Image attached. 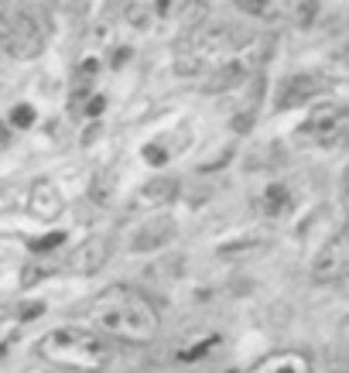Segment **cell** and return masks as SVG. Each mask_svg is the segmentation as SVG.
Here are the masks:
<instances>
[{
	"label": "cell",
	"instance_id": "1",
	"mask_svg": "<svg viewBox=\"0 0 349 373\" xmlns=\"http://www.w3.org/2000/svg\"><path fill=\"white\" fill-rule=\"evenodd\" d=\"M89 329L103 339H124V343H151L162 329V315L151 305L147 294L131 284H110L86 305Z\"/></svg>",
	"mask_w": 349,
	"mask_h": 373
},
{
	"label": "cell",
	"instance_id": "2",
	"mask_svg": "<svg viewBox=\"0 0 349 373\" xmlns=\"http://www.w3.org/2000/svg\"><path fill=\"white\" fill-rule=\"evenodd\" d=\"M38 356L45 363H52L58 370L69 373H93L103 370L113 356L110 339H103L100 332L93 329H82V325H62L52 329L48 336L38 339Z\"/></svg>",
	"mask_w": 349,
	"mask_h": 373
},
{
	"label": "cell",
	"instance_id": "3",
	"mask_svg": "<svg viewBox=\"0 0 349 373\" xmlns=\"http://www.w3.org/2000/svg\"><path fill=\"white\" fill-rule=\"evenodd\" d=\"M250 34L240 31L233 25H206V27H195L188 38H182L178 45V72L182 76H199V72H209V69H219L226 65L230 58H237L240 52H246L250 45Z\"/></svg>",
	"mask_w": 349,
	"mask_h": 373
},
{
	"label": "cell",
	"instance_id": "4",
	"mask_svg": "<svg viewBox=\"0 0 349 373\" xmlns=\"http://www.w3.org/2000/svg\"><path fill=\"white\" fill-rule=\"evenodd\" d=\"M0 45L14 58H38L45 52V21L31 7H0Z\"/></svg>",
	"mask_w": 349,
	"mask_h": 373
},
{
	"label": "cell",
	"instance_id": "5",
	"mask_svg": "<svg viewBox=\"0 0 349 373\" xmlns=\"http://www.w3.org/2000/svg\"><path fill=\"white\" fill-rule=\"evenodd\" d=\"M349 270V240L346 233H332L329 240L322 243V250L315 254L312 261V277L322 281V284H332V281H343Z\"/></svg>",
	"mask_w": 349,
	"mask_h": 373
},
{
	"label": "cell",
	"instance_id": "6",
	"mask_svg": "<svg viewBox=\"0 0 349 373\" xmlns=\"http://www.w3.org/2000/svg\"><path fill=\"white\" fill-rule=\"evenodd\" d=\"M346 124H349V117H346V107H343V103H322V107L305 120V131L312 133L319 144L332 148V144H343Z\"/></svg>",
	"mask_w": 349,
	"mask_h": 373
},
{
	"label": "cell",
	"instance_id": "7",
	"mask_svg": "<svg viewBox=\"0 0 349 373\" xmlns=\"http://www.w3.org/2000/svg\"><path fill=\"white\" fill-rule=\"evenodd\" d=\"M175 237H178V223H175L168 213H162V216H154L151 223H144V226L137 230L134 240H131V250H134V254L158 250V247H164V243H171Z\"/></svg>",
	"mask_w": 349,
	"mask_h": 373
},
{
	"label": "cell",
	"instance_id": "8",
	"mask_svg": "<svg viewBox=\"0 0 349 373\" xmlns=\"http://www.w3.org/2000/svg\"><path fill=\"white\" fill-rule=\"evenodd\" d=\"M107 257H110V240L107 237H86V240L69 254V270L72 274H96L100 267L107 264Z\"/></svg>",
	"mask_w": 349,
	"mask_h": 373
},
{
	"label": "cell",
	"instance_id": "9",
	"mask_svg": "<svg viewBox=\"0 0 349 373\" xmlns=\"http://www.w3.org/2000/svg\"><path fill=\"white\" fill-rule=\"evenodd\" d=\"M250 373H315V363L305 349H281L264 356Z\"/></svg>",
	"mask_w": 349,
	"mask_h": 373
},
{
	"label": "cell",
	"instance_id": "10",
	"mask_svg": "<svg viewBox=\"0 0 349 373\" xmlns=\"http://www.w3.org/2000/svg\"><path fill=\"white\" fill-rule=\"evenodd\" d=\"M322 93V79L312 76V72H298L291 79H284V86L277 89V110H288V107H298L305 100H315Z\"/></svg>",
	"mask_w": 349,
	"mask_h": 373
},
{
	"label": "cell",
	"instance_id": "11",
	"mask_svg": "<svg viewBox=\"0 0 349 373\" xmlns=\"http://www.w3.org/2000/svg\"><path fill=\"white\" fill-rule=\"evenodd\" d=\"M27 209H31L34 219H45V223L62 213V192L55 188V182L38 178V182L31 185V192H27Z\"/></svg>",
	"mask_w": 349,
	"mask_h": 373
},
{
	"label": "cell",
	"instance_id": "12",
	"mask_svg": "<svg viewBox=\"0 0 349 373\" xmlns=\"http://www.w3.org/2000/svg\"><path fill=\"white\" fill-rule=\"evenodd\" d=\"M178 195V182L175 178H154V182H144L137 188L134 206L137 209H168Z\"/></svg>",
	"mask_w": 349,
	"mask_h": 373
},
{
	"label": "cell",
	"instance_id": "13",
	"mask_svg": "<svg viewBox=\"0 0 349 373\" xmlns=\"http://www.w3.org/2000/svg\"><path fill=\"white\" fill-rule=\"evenodd\" d=\"M291 192H288V185H281V182H274V185L264 188V199H261V209H264V216H270V219H277V216H284L288 209H291Z\"/></svg>",
	"mask_w": 349,
	"mask_h": 373
},
{
	"label": "cell",
	"instance_id": "14",
	"mask_svg": "<svg viewBox=\"0 0 349 373\" xmlns=\"http://www.w3.org/2000/svg\"><path fill=\"white\" fill-rule=\"evenodd\" d=\"M257 250H264V237H246V240H237V243H223L216 254L219 257H250Z\"/></svg>",
	"mask_w": 349,
	"mask_h": 373
},
{
	"label": "cell",
	"instance_id": "15",
	"mask_svg": "<svg viewBox=\"0 0 349 373\" xmlns=\"http://www.w3.org/2000/svg\"><path fill=\"white\" fill-rule=\"evenodd\" d=\"M96 72H100V62H96V58H86L79 69H76V79H72V100H76V96H82V93L93 86Z\"/></svg>",
	"mask_w": 349,
	"mask_h": 373
},
{
	"label": "cell",
	"instance_id": "16",
	"mask_svg": "<svg viewBox=\"0 0 349 373\" xmlns=\"http://www.w3.org/2000/svg\"><path fill=\"white\" fill-rule=\"evenodd\" d=\"M11 124H14V127H21V131L31 127V124H34V107H27V103L14 107V110H11Z\"/></svg>",
	"mask_w": 349,
	"mask_h": 373
},
{
	"label": "cell",
	"instance_id": "17",
	"mask_svg": "<svg viewBox=\"0 0 349 373\" xmlns=\"http://www.w3.org/2000/svg\"><path fill=\"white\" fill-rule=\"evenodd\" d=\"M62 243H65V233H48V237H41V240H31V250L41 254V250H55V247H62Z\"/></svg>",
	"mask_w": 349,
	"mask_h": 373
},
{
	"label": "cell",
	"instance_id": "18",
	"mask_svg": "<svg viewBox=\"0 0 349 373\" xmlns=\"http://www.w3.org/2000/svg\"><path fill=\"white\" fill-rule=\"evenodd\" d=\"M144 158L151 161V164H162V161L168 158V155H164V151L158 148V144H147V148H144Z\"/></svg>",
	"mask_w": 349,
	"mask_h": 373
},
{
	"label": "cell",
	"instance_id": "19",
	"mask_svg": "<svg viewBox=\"0 0 349 373\" xmlns=\"http://www.w3.org/2000/svg\"><path fill=\"white\" fill-rule=\"evenodd\" d=\"M103 110H107V100H103V96H93V100H89V107H86V113H89V117H96V113H103Z\"/></svg>",
	"mask_w": 349,
	"mask_h": 373
},
{
	"label": "cell",
	"instance_id": "20",
	"mask_svg": "<svg viewBox=\"0 0 349 373\" xmlns=\"http://www.w3.org/2000/svg\"><path fill=\"white\" fill-rule=\"evenodd\" d=\"M18 315H21V319H25V322H31V319H34V315H41V305H38V301H34V305H25V308H21Z\"/></svg>",
	"mask_w": 349,
	"mask_h": 373
},
{
	"label": "cell",
	"instance_id": "21",
	"mask_svg": "<svg viewBox=\"0 0 349 373\" xmlns=\"http://www.w3.org/2000/svg\"><path fill=\"white\" fill-rule=\"evenodd\" d=\"M213 346V343H209V339H206V343H199V346L192 349V353H185V360H199V356H202V353H206V349Z\"/></svg>",
	"mask_w": 349,
	"mask_h": 373
},
{
	"label": "cell",
	"instance_id": "22",
	"mask_svg": "<svg viewBox=\"0 0 349 373\" xmlns=\"http://www.w3.org/2000/svg\"><path fill=\"white\" fill-rule=\"evenodd\" d=\"M0 148H7V131H4V124H0Z\"/></svg>",
	"mask_w": 349,
	"mask_h": 373
},
{
	"label": "cell",
	"instance_id": "23",
	"mask_svg": "<svg viewBox=\"0 0 349 373\" xmlns=\"http://www.w3.org/2000/svg\"><path fill=\"white\" fill-rule=\"evenodd\" d=\"M226 373H237V370H226Z\"/></svg>",
	"mask_w": 349,
	"mask_h": 373
}]
</instances>
